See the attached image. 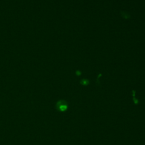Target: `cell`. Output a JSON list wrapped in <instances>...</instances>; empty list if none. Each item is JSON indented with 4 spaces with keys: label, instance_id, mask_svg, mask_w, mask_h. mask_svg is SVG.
<instances>
[{
    "label": "cell",
    "instance_id": "cell-1",
    "mask_svg": "<svg viewBox=\"0 0 145 145\" xmlns=\"http://www.w3.org/2000/svg\"><path fill=\"white\" fill-rule=\"evenodd\" d=\"M68 103L65 100H60L56 104V108L59 111L64 112L68 109Z\"/></svg>",
    "mask_w": 145,
    "mask_h": 145
}]
</instances>
